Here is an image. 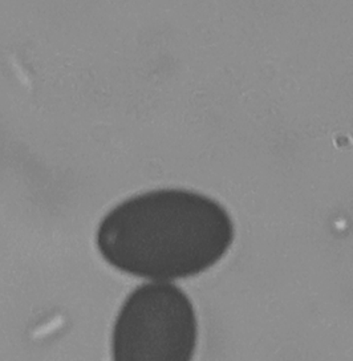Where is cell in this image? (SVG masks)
Returning a JSON list of instances; mask_svg holds the SVG:
<instances>
[{
    "label": "cell",
    "instance_id": "obj_1",
    "mask_svg": "<svg viewBox=\"0 0 353 361\" xmlns=\"http://www.w3.org/2000/svg\"><path fill=\"white\" fill-rule=\"evenodd\" d=\"M234 240L226 209L198 192L165 189L136 195L106 215L97 246L109 264L153 281L198 275Z\"/></svg>",
    "mask_w": 353,
    "mask_h": 361
},
{
    "label": "cell",
    "instance_id": "obj_2",
    "mask_svg": "<svg viewBox=\"0 0 353 361\" xmlns=\"http://www.w3.org/2000/svg\"><path fill=\"white\" fill-rule=\"evenodd\" d=\"M198 326L193 303L171 283H147L128 296L112 332L113 361H192Z\"/></svg>",
    "mask_w": 353,
    "mask_h": 361
}]
</instances>
